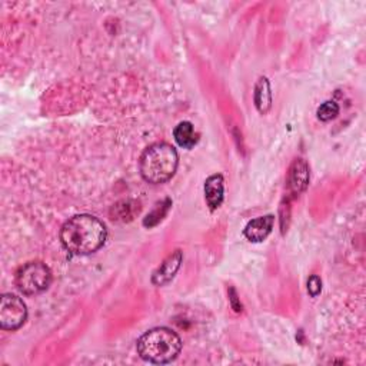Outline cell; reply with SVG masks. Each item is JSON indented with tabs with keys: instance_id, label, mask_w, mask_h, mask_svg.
<instances>
[{
	"instance_id": "cell-11",
	"label": "cell",
	"mask_w": 366,
	"mask_h": 366,
	"mask_svg": "<svg viewBox=\"0 0 366 366\" xmlns=\"http://www.w3.org/2000/svg\"><path fill=\"white\" fill-rule=\"evenodd\" d=\"M174 137L176 144L183 149H192L199 140V135L195 132V128L190 122H181L174 130Z\"/></svg>"
},
{
	"instance_id": "cell-14",
	"label": "cell",
	"mask_w": 366,
	"mask_h": 366,
	"mask_svg": "<svg viewBox=\"0 0 366 366\" xmlns=\"http://www.w3.org/2000/svg\"><path fill=\"white\" fill-rule=\"evenodd\" d=\"M322 291V280L318 275H312L307 279V293L312 298H317Z\"/></svg>"
},
{
	"instance_id": "cell-10",
	"label": "cell",
	"mask_w": 366,
	"mask_h": 366,
	"mask_svg": "<svg viewBox=\"0 0 366 366\" xmlns=\"http://www.w3.org/2000/svg\"><path fill=\"white\" fill-rule=\"evenodd\" d=\"M253 99H255V106L258 109L259 114L265 115L272 107V92H270V84L266 77H259L257 84H255V95H253Z\"/></svg>"
},
{
	"instance_id": "cell-12",
	"label": "cell",
	"mask_w": 366,
	"mask_h": 366,
	"mask_svg": "<svg viewBox=\"0 0 366 366\" xmlns=\"http://www.w3.org/2000/svg\"><path fill=\"white\" fill-rule=\"evenodd\" d=\"M171 206H172L171 199H166L165 202H162L160 205H158V206L145 218V220H144L145 227H146V228H152V227H155V224H158V223L165 218V215L167 213V211H169V208H171Z\"/></svg>"
},
{
	"instance_id": "cell-1",
	"label": "cell",
	"mask_w": 366,
	"mask_h": 366,
	"mask_svg": "<svg viewBox=\"0 0 366 366\" xmlns=\"http://www.w3.org/2000/svg\"><path fill=\"white\" fill-rule=\"evenodd\" d=\"M107 231L102 220L92 215H76L65 222L61 242L73 255L86 257L98 252L106 242Z\"/></svg>"
},
{
	"instance_id": "cell-2",
	"label": "cell",
	"mask_w": 366,
	"mask_h": 366,
	"mask_svg": "<svg viewBox=\"0 0 366 366\" xmlns=\"http://www.w3.org/2000/svg\"><path fill=\"white\" fill-rule=\"evenodd\" d=\"M179 165L176 149L166 142L151 145L140 156L139 169L142 178L151 185H162L171 181Z\"/></svg>"
},
{
	"instance_id": "cell-7",
	"label": "cell",
	"mask_w": 366,
	"mask_h": 366,
	"mask_svg": "<svg viewBox=\"0 0 366 366\" xmlns=\"http://www.w3.org/2000/svg\"><path fill=\"white\" fill-rule=\"evenodd\" d=\"M273 223H275L273 215L257 218V219L247 222V224L243 229V235L247 241H250L253 243L264 242L270 235V232L273 229Z\"/></svg>"
},
{
	"instance_id": "cell-5",
	"label": "cell",
	"mask_w": 366,
	"mask_h": 366,
	"mask_svg": "<svg viewBox=\"0 0 366 366\" xmlns=\"http://www.w3.org/2000/svg\"><path fill=\"white\" fill-rule=\"evenodd\" d=\"M27 319V307L24 302L12 293L0 298V328L3 330H17Z\"/></svg>"
},
{
	"instance_id": "cell-4",
	"label": "cell",
	"mask_w": 366,
	"mask_h": 366,
	"mask_svg": "<svg viewBox=\"0 0 366 366\" xmlns=\"http://www.w3.org/2000/svg\"><path fill=\"white\" fill-rule=\"evenodd\" d=\"M52 270L43 262H29L19 268L15 282L17 289L27 296L45 292L52 284Z\"/></svg>"
},
{
	"instance_id": "cell-8",
	"label": "cell",
	"mask_w": 366,
	"mask_h": 366,
	"mask_svg": "<svg viewBox=\"0 0 366 366\" xmlns=\"http://www.w3.org/2000/svg\"><path fill=\"white\" fill-rule=\"evenodd\" d=\"M309 166L303 159H295L289 169V189L293 195H300L309 185Z\"/></svg>"
},
{
	"instance_id": "cell-9",
	"label": "cell",
	"mask_w": 366,
	"mask_h": 366,
	"mask_svg": "<svg viewBox=\"0 0 366 366\" xmlns=\"http://www.w3.org/2000/svg\"><path fill=\"white\" fill-rule=\"evenodd\" d=\"M223 176L222 175H212L205 182V199L211 211H216L220 208L223 202V193H224V185H223Z\"/></svg>"
},
{
	"instance_id": "cell-6",
	"label": "cell",
	"mask_w": 366,
	"mask_h": 366,
	"mask_svg": "<svg viewBox=\"0 0 366 366\" xmlns=\"http://www.w3.org/2000/svg\"><path fill=\"white\" fill-rule=\"evenodd\" d=\"M182 261H183V255H182L181 250H176V252L172 253V255H169L160 264V266L153 272L152 284L155 287H165V285H167L176 276Z\"/></svg>"
},
{
	"instance_id": "cell-3",
	"label": "cell",
	"mask_w": 366,
	"mask_h": 366,
	"mask_svg": "<svg viewBox=\"0 0 366 366\" xmlns=\"http://www.w3.org/2000/svg\"><path fill=\"white\" fill-rule=\"evenodd\" d=\"M137 353L144 360L155 365L169 363L182 351L179 335L169 328H155L145 332L137 340Z\"/></svg>"
},
{
	"instance_id": "cell-15",
	"label": "cell",
	"mask_w": 366,
	"mask_h": 366,
	"mask_svg": "<svg viewBox=\"0 0 366 366\" xmlns=\"http://www.w3.org/2000/svg\"><path fill=\"white\" fill-rule=\"evenodd\" d=\"M229 299H231L232 307L235 309V312H241L242 311V305L238 302V295H236V291L234 288L229 289Z\"/></svg>"
},
{
	"instance_id": "cell-13",
	"label": "cell",
	"mask_w": 366,
	"mask_h": 366,
	"mask_svg": "<svg viewBox=\"0 0 366 366\" xmlns=\"http://www.w3.org/2000/svg\"><path fill=\"white\" fill-rule=\"evenodd\" d=\"M317 115H318L319 121H322V122H329V121L335 119L337 115H340V106H337V103H335V102H332V100L323 102V103L318 107Z\"/></svg>"
}]
</instances>
